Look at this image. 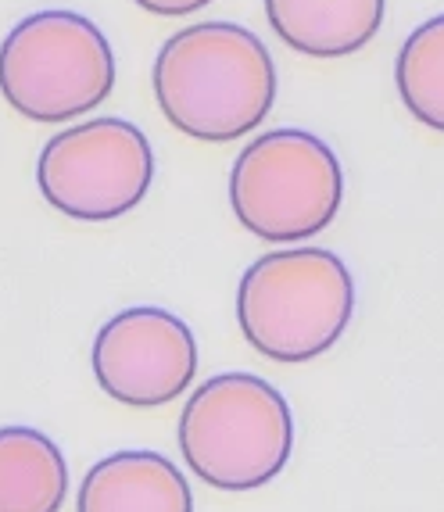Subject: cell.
Listing matches in <instances>:
<instances>
[{
    "label": "cell",
    "mask_w": 444,
    "mask_h": 512,
    "mask_svg": "<svg viewBox=\"0 0 444 512\" xmlns=\"http://www.w3.org/2000/svg\"><path fill=\"white\" fill-rule=\"evenodd\" d=\"M387 0H265V18L291 51L344 58L369 47L384 26Z\"/></svg>",
    "instance_id": "9"
},
{
    "label": "cell",
    "mask_w": 444,
    "mask_h": 512,
    "mask_svg": "<svg viewBox=\"0 0 444 512\" xmlns=\"http://www.w3.org/2000/svg\"><path fill=\"white\" fill-rule=\"evenodd\" d=\"M76 512H194V495L165 455L126 448L90 466Z\"/></svg>",
    "instance_id": "8"
},
{
    "label": "cell",
    "mask_w": 444,
    "mask_h": 512,
    "mask_svg": "<svg viewBox=\"0 0 444 512\" xmlns=\"http://www.w3.org/2000/svg\"><path fill=\"white\" fill-rule=\"evenodd\" d=\"M194 373L197 337L169 308H122L94 337L97 384L129 409H162L176 402L190 391Z\"/></svg>",
    "instance_id": "7"
},
{
    "label": "cell",
    "mask_w": 444,
    "mask_h": 512,
    "mask_svg": "<svg viewBox=\"0 0 444 512\" xmlns=\"http://www.w3.org/2000/svg\"><path fill=\"white\" fill-rule=\"evenodd\" d=\"M394 83L412 119L444 133V15L409 33L394 61Z\"/></svg>",
    "instance_id": "11"
},
{
    "label": "cell",
    "mask_w": 444,
    "mask_h": 512,
    "mask_svg": "<svg viewBox=\"0 0 444 512\" xmlns=\"http://www.w3.org/2000/svg\"><path fill=\"white\" fill-rule=\"evenodd\" d=\"M69 495L61 448L33 427H0V512H58Z\"/></svg>",
    "instance_id": "10"
},
{
    "label": "cell",
    "mask_w": 444,
    "mask_h": 512,
    "mask_svg": "<svg viewBox=\"0 0 444 512\" xmlns=\"http://www.w3.org/2000/svg\"><path fill=\"white\" fill-rule=\"evenodd\" d=\"M351 316V269L326 248L269 251L240 276V333L269 362L298 366L319 359L341 341Z\"/></svg>",
    "instance_id": "2"
},
{
    "label": "cell",
    "mask_w": 444,
    "mask_h": 512,
    "mask_svg": "<svg viewBox=\"0 0 444 512\" xmlns=\"http://www.w3.org/2000/svg\"><path fill=\"white\" fill-rule=\"evenodd\" d=\"M147 15H158V18H187L197 15L201 8H208L212 0H133Z\"/></svg>",
    "instance_id": "12"
},
{
    "label": "cell",
    "mask_w": 444,
    "mask_h": 512,
    "mask_svg": "<svg viewBox=\"0 0 444 512\" xmlns=\"http://www.w3.org/2000/svg\"><path fill=\"white\" fill-rule=\"evenodd\" d=\"M115 90V54L79 11H36L0 43V94L29 122H69Z\"/></svg>",
    "instance_id": "4"
},
{
    "label": "cell",
    "mask_w": 444,
    "mask_h": 512,
    "mask_svg": "<svg viewBox=\"0 0 444 512\" xmlns=\"http://www.w3.org/2000/svg\"><path fill=\"white\" fill-rule=\"evenodd\" d=\"M154 97L180 133L226 144L255 133L276 104L273 54L237 22H197L154 58Z\"/></svg>",
    "instance_id": "1"
},
{
    "label": "cell",
    "mask_w": 444,
    "mask_h": 512,
    "mask_svg": "<svg viewBox=\"0 0 444 512\" xmlns=\"http://www.w3.org/2000/svg\"><path fill=\"white\" fill-rule=\"evenodd\" d=\"M190 473L219 491H255L276 480L294 452L291 405L255 373H219L190 391L180 416Z\"/></svg>",
    "instance_id": "3"
},
{
    "label": "cell",
    "mask_w": 444,
    "mask_h": 512,
    "mask_svg": "<svg viewBox=\"0 0 444 512\" xmlns=\"http://www.w3.org/2000/svg\"><path fill=\"white\" fill-rule=\"evenodd\" d=\"M341 201V162L333 147L308 129L258 133L233 162V215L265 244L312 240L337 219Z\"/></svg>",
    "instance_id": "5"
},
{
    "label": "cell",
    "mask_w": 444,
    "mask_h": 512,
    "mask_svg": "<svg viewBox=\"0 0 444 512\" xmlns=\"http://www.w3.org/2000/svg\"><path fill=\"white\" fill-rule=\"evenodd\" d=\"M154 180V151L126 119H90L54 133L36 162L43 201L76 222H111L140 205Z\"/></svg>",
    "instance_id": "6"
}]
</instances>
